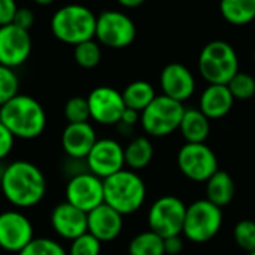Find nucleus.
<instances>
[{"label": "nucleus", "mask_w": 255, "mask_h": 255, "mask_svg": "<svg viewBox=\"0 0 255 255\" xmlns=\"http://www.w3.org/2000/svg\"><path fill=\"white\" fill-rule=\"evenodd\" d=\"M18 76L13 69L0 64V108L18 94Z\"/></svg>", "instance_id": "obj_33"}, {"label": "nucleus", "mask_w": 255, "mask_h": 255, "mask_svg": "<svg viewBox=\"0 0 255 255\" xmlns=\"http://www.w3.org/2000/svg\"><path fill=\"white\" fill-rule=\"evenodd\" d=\"M223 18L232 25H247L255 19V0H221Z\"/></svg>", "instance_id": "obj_24"}, {"label": "nucleus", "mask_w": 255, "mask_h": 255, "mask_svg": "<svg viewBox=\"0 0 255 255\" xmlns=\"http://www.w3.org/2000/svg\"><path fill=\"white\" fill-rule=\"evenodd\" d=\"M49 221L54 233L69 242L88 232L87 212L75 208L66 200L52 209Z\"/></svg>", "instance_id": "obj_16"}, {"label": "nucleus", "mask_w": 255, "mask_h": 255, "mask_svg": "<svg viewBox=\"0 0 255 255\" xmlns=\"http://www.w3.org/2000/svg\"><path fill=\"white\" fill-rule=\"evenodd\" d=\"M199 72L209 84L227 85L239 72V60L235 48L224 40L206 43L199 55Z\"/></svg>", "instance_id": "obj_5"}, {"label": "nucleus", "mask_w": 255, "mask_h": 255, "mask_svg": "<svg viewBox=\"0 0 255 255\" xmlns=\"http://www.w3.org/2000/svg\"><path fill=\"white\" fill-rule=\"evenodd\" d=\"M100 253H102V242L88 232L70 241L67 250V255H100Z\"/></svg>", "instance_id": "obj_32"}, {"label": "nucleus", "mask_w": 255, "mask_h": 255, "mask_svg": "<svg viewBox=\"0 0 255 255\" xmlns=\"http://www.w3.org/2000/svg\"><path fill=\"white\" fill-rule=\"evenodd\" d=\"M73 57L78 66L84 69L96 67L102 60V49H100L99 42H96L94 39H90L82 43H78L73 49Z\"/></svg>", "instance_id": "obj_27"}, {"label": "nucleus", "mask_w": 255, "mask_h": 255, "mask_svg": "<svg viewBox=\"0 0 255 255\" xmlns=\"http://www.w3.org/2000/svg\"><path fill=\"white\" fill-rule=\"evenodd\" d=\"M16 255H67V250H64V247L54 239L34 238Z\"/></svg>", "instance_id": "obj_30"}, {"label": "nucleus", "mask_w": 255, "mask_h": 255, "mask_svg": "<svg viewBox=\"0 0 255 255\" xmlns=\"http://www.w3.org/2000/svg\"><path fill=\"white\" fill-rule=\"evenodd\" d=\"M121 94L126 108L134 109L137 112H142L157 97L154 87L146 81H134L128 84Z\"/></svg>", "instance_id": "obj_25"}, {"label": "nucleus", "mask_w": 255, "mask_h": 255, "mask_svg": "<svg viewBox=\"0 0 255 255\" xmlns=\"http://www.w3.org/2000/svg\"><path fill=\"white\" fill-rule=\"evenodd\" d=\"M0 191L3 197L18 209L39 205L46 194L43 172L28 160H15L0 173Z\"/></svg>", "instance_id": "obj_1"}, {"label": "nucleus", "mask_w": 255, "mask_h": 255, "mask_svg": "<svg viewBox=\"0 0 255 255\" xmlns=\"http://www.w3.org/2000/svg\"><path fill=\"white\" fill-rule=\"evenodd\" d=\"M223 223V209L206 199H200L187 206L182 236L193 244H205L220 233Z\"/></svg>", "instance_id": "obj_6"}, {"label": "nucleus", "mask_w": 255, "mask_h": 255, "mask_svg": "<svg viewBox=\"0 0 255 255\" xmlns=\"http://www.w3.org/2000/svg\"><path fill=\"white\" fill-rule=\"evenodd\" d=\"M91 120L102 126H115L120 123L126 103L123 94L112 87H97L88 97Z\"/></svg>", "instance_id": "obj_14"}, {"label": "nucleus", "mask_w": 255, "mask_h": 255, "mask_svg": "<svg viewBox=\"0 0 255 255\" xmlns=\"http://www.w3.org/2000/svg\"><path fill=\"white\" fill-rule=\"evenodd\" d=\"M184 112V103L161 94L140 112V126L151 137H166L179 128Z\"/></svg>", "instance_id": "obj_7"}, {"label": "nucleus", "mask_w": 255, "mask_h": 255, "mask_svg": "<svg viewBox=\"0 0 255 255\" xmlns=\"http://www.w3.org/2000/svg\"><path fill=\"white\" fill-rule=\"evenodd\" d=\"M187 205L176 196L158 197L148 211V227L163 239L182 235Z\"/></svg>", "instance_id": "obj_8"}, {"label": "nucleus", "mask_w": 255, "mask_h": 255, "mask_svg": "<svg viewBox=\"0 0 255 255\" xmlns=\"http://www.w3.org/2000/svg\"><path fill=\"white\" fill-rule=\"evenodd\" d=\"M34 3H37V4H40V6H48V4H51L54 0H33Z\"/></svg>", "instance_id": "obj_40"}, {"label": "nucleus", "mask_w": 255, "mask_h": 255, "mask_svg": "<svg viewBox=\"0 0 255 255\" xmlns=\"http://www.w3.org/2000/svg\"><path fill=\"white\" fill-rule=\"evenodd\" d=\"M88 233L97 238L102 244L115 241L124 229V215L117 212L106 203L87 214Z\"/></svg>", "instance_id": "obj_18"}, {"label": "nucleus", "mask_w": 255, "mask_h": 255, "mask_svg": "<svg viewBox=\"0 0 255 255\" xmlns=\"http://www.w3.org/2000/svg\"><path fill=\"white\" fill-rule=\"evenodd\" d=\"M31 52L28 30L15 24L0 25V64L15 69L27 61Z\"/></svg>", "instance_id": "obj_15"}, {"label": "nucleus", "mask_w": 255, "mask_h": 255, "mask_svg": "<svg viewBox=\"0 0 255 255\" xmlns=\"http://www.w3.org/2000/svg\"><path fill=\"white\" fill-rule=\"evenodd\" d=\"M178 130L185 143H206L211 134V120L200 109H185Z\"/></svg>", "instance_id": "obj_21"}, {"label": "nucleus", "mask_w": 255, "mask_h": 255, "mask_svg": "<svg viewBox=\"0 0 255 255\" xmlns=\"http://www.w3.org/2000/svg\"><path fill=\"white\" fill-rule=\"evenodd\" d=\"M117 1L124 7H137L142 3H145L146 0H117Z\"/></svg>", "instance_id": "obj_39"}, {"label": "nucleus", "mask_w": 255, "mask_h": 255, "mask_svg": "<svg viewBox=\"0 0 255 255\" xmlns=\"http://www.w3.org/2000/svg\"><path fill=\"white\" fill-rule=\"evenodd\" d=\"M160 87L164 96L184 103L194 94L196 81L187 66L170 63L160 73Z\"/></svg>", "instance_id": "obj_17"}, {"label": "nucleus", "mask_w": 255, "mask_h": 255, "mask_svg": "<svg viewBox=\"0 0 255 255\" xmlns=\"http://www.w3.org/2000/svg\"><path fill=\"white\" fill-rule=\"evenodd\" d=\"M206 200L218 208H226L230 205L236 194V184L232 175L226 170L218 169L206 182Z\"/></svg>", "instance_id": "obj_22"}, {"label": "nucleus", "mask_w": 255, "mask_h": 255, "mask_svg": "<svg viewBox=\"0 0 255 255\" xmlns=\"http://www.w3.org/2000/svg\"><path fill=\"white\" fill-rule=\"evenodd\" d=\"M64 197L67 203L88 214L105 203L103 179L90 170L78 172L67 181Z\"/></svg>", "instance_id": "obj_11"}, {"label": "nucleus", "mask_w": 255, "mask_h": 255, "mask_svg": "<svg viewBox=\"0 0 255 255\" xmlns=\"http://www.w3.org/2000/svg\"><path fill=\"white\" fill-rule=\"evenodd\" d=\"M97 142V133L90 123L67 124L61 134V146L72 160H85Z\"/></svg>", "instance_id": "obj_19"}, {"label": "nucleus", "mask_w": 255, "mask_h": 255, "mask_svg": "<svg viewBox=\"0 0 255 255\" xmlns=\"http://www.w3.org/2000/svg\"><path fill=\"white\" fill-rule=\"evenodd\" d=\"M15 136L9 131V128L0 121V161L4 160L13 149Z\"/></svg>", "instance_id": "obj_34"}, {"label": "nucleus", "mask_w": 255, "mask_h": 255, "mask_svg": "<svg viewBox=\"0 0 255 255\" xmlns=\"http://www.w3.org/2000/svg\"><path fill=\"white\" fill-rule=\"evenodd\" d=\"M105 203L121 215L137 212L146 200V184L142 176L130 169H123L103 179Z\"/></svg>", "instance_id": "obj_3"}, {"label": "nucleus", "mask_w": 255, "mask_h": 255, "mask_svg": "<svg viewBox=\"0 0 255 255\" xmlns=\"http://www.w3.org/2000/svg\"><path fill=\"white\" fill-rule=\"evenodd\" d=\"M85 164L87 170L102 179H106L117 172L126 169L124 146L118 140L111 137L97 139L85 158Z\"/></svg>", "instance_id": "obj_13"}, {"label": "nucleus", "mask_w": 255, "mask_h": 255, "mask_svg": "<svg viewBox=\"0 0 255 255\" xmlns=\"http://www.w3.org/2000/svg\"><path fill=\"white\" fill-rule=\"evenodd\" d=\"M34 22V13L30 7H18L13 16L12 24L24 28V30H30V27Z\"/></svg>", "instance_id": "obj_35"}, {"label": "nucleus", "mask_w": 255, "mask_h": 255, "mask_svg": "<svg viewBox=\"0 0 255 255\" xmlns=\"http://www.w3.org/2000/svg\"><path fill=\"white\" fill-rule=\"evenodd\" d=\"M16 9L15 0H0V25L12 24Z\"/></svg>", "instance_id": "obj_36"}, {"label": "nucleus", "mask_w": 255, "mask_h": 255, "mask_svg": "<svg viewBox=\"0 0 255 255\" xmlns=\"http://www.w3.org/2000/svg\"><path fill=\"white\" fill-rule=\"evenodd\" d=\"M34 239V227L21 211L0 212V248L18 254Z\"/></svg>", "instance_id": "obj_12"}, {"label": "nucleus", "mask_w": 255, "mask_h": 255, "mask_svg": "<svg viewBox=\"0 0 255 255\" xmlns=\"http://www.w3.org/2000/svg\"><path fill=\"white\" fill-rule=\"evenodd\" d=\"M137 123H140V112H137V111H134V109H130V108H126V111L123 112V117H121L118 126L131 128V127H134Z\"/></svg>", "instance_id": "obj_38"}, {"label": "nucleus", "mask_w": 255, "mask_h": 255, "mask_svg": "<svg viewBox=\"0 0 255 255\" xmlns=\"http://www.w3.org/2000/svg\"><path fill=\"white\" fill-rule=\"evenodd\" d=\"M227 87L235 100H250L255 96V78L245 72H238Z\"/></svg>", "instance_id": "obj_28"}, {"label": "nucleus", "mask_w": 255, "mask_h": 255, "mask_svg": "<svg viewBox=\"0 0 255 255\" xmlns=\"http://www.w3.org/2000/svg\"><path fill=\"white\" fill-rule=\"evenodd\" d=\"M235 105V97L232 96L227 85L209 84L200 96L199 109L209 120H220L230 114Z\"/></svg>", "instance_id": "obj_20"}, {"label": "nucleus", "mask_w": 255, "mask_h": 255, "mask_svg": "<svg viewBox=\"0 0 255 255\" xmlns=\"http://www.w3.org/2000/svg\"><path fill=\"white\" fill-rule=\"evenodd\" d=\"M64 118L69 124L76 123H88L91 120L90 115V106L87 97L75 96L70 97L64 105Z\"/></svg>", "instance_id": "obj_29"}, {"label": "nucleus", "mask_w": 255, "mask_h": 255, "mask_svg": "<svg viewBox=\"0 0 255 255\" xmlns=\"http://www.w3.org/2000/svg\"><path fill=\"white\" fill-rule=\"evenodd\" d=\"M179 172L193 182H206L218 169V157L206 143H184L176 155Z\"/></svg>", "instance_id": "obj_9"}, {"label": "nucleus", "mask_w": 255, "mask_h": 255, "mask_svg": "<svg viewBox=\"0 0 255 255\" xmlns=\"http://www.w3.org/2000/svg\"><path fill=\"white\" fill-rule=\"evenodd\" d=\"M97 16L82 4H66L60 7L51 19L52 34L63 43L76 46L96 37Z\"/></svg>", "instance_id": "obj_4"}, {"label": "nucleus", "mask_w": 255, "mask_h": 255, "mask_svg": "<svg viewBox=\"0 0 255 255\" xmlns=\"http://www.w3.org/2000/svg\"><path fill=\"white\" fill-rule=\"evenodd\" d=\"M0 121L15 139L31 140L39 137L46 127V114L31 96L16 94L0 108Z\"/></svg>", "instance_id": "obj_2"}, {"label": "nucleus", "mask_w": 255, "mask_h": 255, "mask_svg": "<svg viewBox=\"0 0 255 255\" xmlns=\"http://www.w3.org/2000/svg\"><path fill=\"white\" fill-rule=\"evenodd\" d=\"M248 255H255V251H253V253H248Z\"/></svg>", "instance_id": "obj_41"}, {"label": "nucleus", "mask_w": 255, "mask_h": 255, "mask_svg": "<svg viewBox=\"0 0 255 255\" xmlns=\"http://www.w3.org/2000/svg\"><path fill=\"white\" fill-rule=\"evenodd\" d=\"M128 255H166L164 239L149 229L140 232L130 241Z\"/></svg>", "instance_id": "obj_26"}, {"label": "nucleus", "mask_w": 255, "mask_h": 255, "mask_svg": "<svg viewBox=\"0 0 255 255\" xmlns=\"http://www.w3.org/2000/svg\"><path fill=\"white\" fill-rule=\"evenodd\" d=\"M233 238L236 245L245 253L255 251V221L241 220L233 230Z\"/></svg>", "instance_id": "obj_31"}, {"label": "nucleus", "mask_w": 255, "mask_h": 255, "mask_svg": "<svg viewBox=\"0 0 255 255\" xmlns=\"http://www.w3.org/2000/svg\"><path fill=\"white\" fill-rule=\"evenodd\" d=\"M254 63H255V51H254Z\"/></svg>", "instance_id": "obj_42"}, {"label": "nucleus", "mask_w": 255, "mask_h": 255, "mask_svg": "<svg viewBox=\"0 0 255 255\" xmlns=\"http://www.w3.org/2000/svg\"><path fill=\"white\" fill-rule=\"evenodd\" d=\"M184 251V238L182 235L170 236L164 239V254L179 255Z\"/></svg>", "instance_id": "obj_37"}, {"label": "nucleus", "mask_w": 255, "mask_h": 255, "mask_svg": "<svg viewBox=\"0 0 255 255\" xmlns=\"http://www.w3.org/2000/svg\"><path fill=\"white\" fill-rule=\"evenodd\" d=\"M97 40L114 49H123L136 39V25L128 15L120 10H103L96 24Z\"/></svg>", "instance_id": "obj_10"}, {"label": "nucleus", "mask_w": 255, "mask_h": 255, "mask_svg": "<svg viewBox=\"0 0 255 255\" xmlns=\"http://www.w3.org/2000/svg\"><path fill=\"white\" fill-rule=\"evenodd\" d=\"M154 158V145L146 136H136L124 146L126 167L130 170H142L149 166Z\"/></svg>", "instance_id": "obj_23"}]
</instances>
